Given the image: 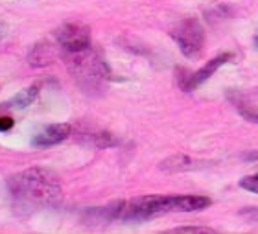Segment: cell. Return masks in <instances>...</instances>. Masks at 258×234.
Segmentation results:
<instances>
[{"label": "cell", "mask_w": 258, "mask_h": 234, "mask_svg": "<svg viewBox=\"0 0 258 234\" xmlns=\"http://www.w3.org/2000/svg\"><path fill=\"white\" fill-rule=\"evenodd\" d=\"M245 159H247V160H258V151H254V153H249Z\"/></svg>", "instance_id": "5bb4252c"}, {"label": "cell", "mask_w": 258, "mask_h": 234, "mask_svg": "<svg viewBox=\"0 0 258 234\" xmlns=\"http://www.w3.org/2000/svg\"><path fill=\"white\" fill-rule=\"evenodd\" d=\"M70 126L69 124H54L43 129L41 133L33 137V146L37 148H48V146H55V144L63 142L70 137Z\"/></svg>", "instance_id": "8992f818"}, {"label": "cell", "mask_w": 258, "mask_h": 234, "mask_svg": "<svg viewBox=\"0 0 258 234\" xmlns=\"http://www.w3.org/2000/svg\"><path fill=\"white\" fill-rule=\"evenodd\" d=\"M234 57L232 53H220L218 57L210 59L198 70V72H188V70H177V83L179 87L186 92H192L194 89H198L201 83L209 80L210 76H214V72L225 63H229Z\"/></svg>", "instance_id": "5b68a950"}, {"label": "cell", "mask_w": 258, "mask_h": 234, "mask_svg": "<svg viewBox=\"0 0 258 234\" xmlns=\"http://www.w3.org/2000/svg\"><path fill=\"white\" fill-rule=\"evenodd\" d=\"M28 61H30V65H33V67H44V65H48L50 61H52V50H50L46 44H37V46H33V50L30 52Z\"/></svg>", "instance_id": "ba28073f"}, {"label": "cell", "mask_w": 258, "mask_h": 234, "mask_svg": "<svg viewBox=\"0 0 258 234\" xmlns=\"http://www.w3.org/2000/svg\"><path fill=\"white\" fill-rule=\"evenodd\" d=\"M254 44H256V48H258V35L254 37Z\"/></svg>", "instance_id": "e0dca14e"}, {"label": "cell", "mask_w": 258, "mask_h": 234, "mask_svg": "<svg viewBox=\"0 0 258 234\" xmlns=\"http://www.w3.org/2000/svg\"><path fill=\"white\" fill-rule=\"evenodd\" d=\"M172 37L177 43L179 50L186 57L194 59L198 57V55H201V52H203L205 32L198 19H186V21H183L172 32Z\"/></svg>", "instance_id": "3957f363"}, {"label": "cell", "mask_w": 258, "mask_h": 234, "mask_svg": "<svg viewBox=\"0 0 258 234\" xmlns=\"http://www.w3.org/2000/svg\"><path fill=\"white\" fill-rule=\"evenodd\" d=\"M63 55H64V63L69 65L70 72L83 85L94 87L103 78H107L109 74L107 65L92 52V48H87L83 52H76V53H63Z\"/></svg>", "instance_id": "7a4b0ae2"}, {"label": "cell", "mask_w": 258, "mask_h": 234, "mask_svg": "<svg viewBox=\"0 0 258 234\" xmlns=\"http://www.w3.org/2000/svg\"><path fill=\"white\" fill-rule=\"evenodd\" d=\"M4 35H6V26L2 24V22H0V41L4 39Z\"/></svg>", "instance_id": "9a60e30c"}, {"label": "cell", "mask_w": 258, "mask_h": 234, "mask_svg": "<svg viewBox=\"0 0 258 234\" xmlns=\"http://www.w3.org/2000/svg\"><path fill=\"white\" fill-rule=\"evenodd\" d=\"M249 216H253V218H256L258 219V208H253V210H251V212H247Z\"/></svg>", "instance_id": "2e32d148"}, {"label": "cell", "mask_w": 258, "mask_h": 234, "mask_svg": "<svg viewBox=\"0 0 258 234\" xmlns=\"http://www.w3.org/2000/svg\"><path fill=\"white\" fill-rule=\"evenodd\" d=\"M240 187H242L243 190H249V192H253V194H258V173L242 179V181H240Z\"/></svg>", "instance_id": "8fae6325"}, {"label": "cell", "mask_w": 258, "mask_h": 234, "mask_svg": "<svg viewBox=\"0 0 258 234\" xmlns=\"http://www.w3.org/2000/svg\"><path fill=\"white\" fill-rule=\"evenodd\" d=\"M170 232H179V234H184V232H196V234H214V229H209V227H177V229H172Z\"/></svg>", "instance_id": "7c38bea8"}, {"label": "cell", "mask_w": 258, "mask_h": 234, "mask_svg": "<svg viewBox=\"0 0 258 234\" xmlns=\"http://www.w3.org/2000/svg\"><path fill=\"white\" fill-rule=\"evenodd\" d=\"M91 144L96 146V148H109V146H116L118 140H114L113 135L100 133V135H91Z\"/></svg>", "instance_id": "9c48e42d"}, {"label": "cell", "mask_w": 258, "mask_h": 234, "mask_svg": "<svg viewBox=\"0 0 258 234\" xmlns=\"http://www.w3.org/2000/svg\"><path fill=\"white\" fill-rule=\"evenodd\" d=\"M13 128V120L10 116H0V131H10Z\"/></svg>", "instance_id": "4fadbf2b"}, {"label": "cell", "mask_w": 258, "mask_h": 234, "mask_svg": "<svg viewBox=\"0 0 258 234\" xmlns=\"http://www.w3.org/2000/svg\"><path fill=\"white\" fill-rule=\"evenodd\" d=\"M37 94H39V85L28 87V89L21 91L17 96H13V98L6 103V107H11V109H24V107L32 105V101L37 98Z\"/></svg>", "instance_id": "52a82bcc"}, {"label": "cell", "mask_w": 258, "mask_h": 234, "mask_svg": "<svg viewBox=\"0 0 258 234\" xmlns=\"http://www.w3.org/2000/svg\"><path fill=\"white\" fill-rule=\"evenodd\" d=\"M234 103H236V109L240 111V114H242L245 120L258 124V109H254V107L249 105V103H242V101H234Z\"/></svg>", "instance_id": "30bf717a"}, {"label": "cell", "mask_w": 258, "mask_h": 234, "mask_svg": "<svg viewBox=\"0 0 258 234\" xmlns=\"http://www.w3.org/2000/svg\"><path fill=\"white\" fill-rule=\"evenodd\" d=\"M55 41L61 46L63 53L83 52L87 48H91V32L83 24L70 22L55 32Z\"/></svg>", "instance_id": "277c9868"}, {"label": "cell", "mask_w": 258, "mask_h": 234, "mask_svg": "<svg viewBox=\"0 0 258 234\" xmlns=\"http://www.w3.org/2000/svg\"><path fill=\"white\" fill-rule=\"evenodd\" d=\"M10 190L19 201L30 205H54L61 197L57 177L44 168H30L10 179Z\"/></svg>", "instance_id": "6da1fadb"}]
</instances>
